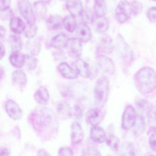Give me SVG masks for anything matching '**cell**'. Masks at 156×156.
Returning <instances> with one entry per match:
<instances>
[{
  "instance_id": "1",
  "label": "cell",
  "mask_w": 156,
  "mask_h": 156,
  "mask_svg": "<svg viewBox=\"0 0 156 156\" xmlns=\"http://www.w3.org/2000/svg\"><path fill=\"white\" fill-rule=\"evenodd\" d=\"M136 88L142 94L151 93L156 89V72L150 67L140 69L135 74Z\"/></svg>"
},
{
  "instance_id": "2",
  "label": "cell",
  "mask_w": 156,
  "mask_h": 156,
  "mask_svg": "<svg viewBox=\"0 0 156 156\" xmlns=\"http://www.w3.org/2000/svg\"><path fill=\"white\" fill-rule=\"evenodd\" d=\"M110 93V84L108 79L104 76L98 79L94 90V104L99 108H103L108 101Z\"/></svg>"
},
{
  "instance_id": "3",
  "label": "cell",
  "mask_w": 156,
  "mask_h": 156,
  "mask_svg": "<svg viewBox=\"0 0 156 156\" xmlns=\"http://www.w3.org/2000/svg\"><path fill=\"white\" fill-rule=\"evenodd\" d=\"M116 48L118 55L123 62L130 66L133 61V52L121 34H118L116 37Z\"/></svg>"
},
{
  "instance_id": "4",
  "label": "cell",
  "mask_w": 156,
  "mask_h": 156,
  "mask_svg": "<svg viewBox=\"0 0 156 156\" xmlns=\"http://www.w3.org/2000/svg\"><path fill=\"white\" fill-rule=\"evenodd\" d=\"M72 65L82 78L87 79H93L98 75V68L92 64L91 65L89 63L82 58H78L72 63Z\"/></svg>"
},
{
  "instance_id": "5",
  "label": "cell",
  "mask_w": 156,
  "mask_h": 156,
  "mask_svg": "<svg viewBox=\"0 0 156 156\" xmlns=\"http://www.w3.org/2000/svg\"><path fill=\"white\" fill-rule=\"evenodd\" d=\"M131 3L126 0L120 2L115 9L114 17L115 20L120 24L126 23L132 16Z\"/></svg>"
},
{
  "instance_id": "6",
  "label": "cell",
  "mask_w": 156,
  "mask_h": 156,
  "mask_svg": "<svg viewBox=\"0 0 156 156\" xmlns=\"http://www.w3.org/2000/svg\"><path fill=\"white\" fill-rule=\"evenodd\" d=\"M18 8L21 14L26 21L27 24H35L36 17L33 6L28 0H20L18 3Z\"/></svg>"
},
{
  "instance_id": "7",
  "label": "cell",
  "mask_w": 156,
  "mask_h": 156,
  "mask_svg": "<svg viewBox=\"0 0 156 156\" xmlns=\"http://www.w3.org/2000/svg\"><path fill=\"white\" fill-rule=\"evenodd\" d=\"M135 109L132 105L126 106L122 117V127L125 130H129L134 126L137 118Z\"/></svg>"
},
{
  "instance_id": "8",
  "label": "cell",
  "mask_w": 156,
  "mask_h": 156,
  "mask_svg": "<svg viewBox=\"0 0 156 156\" xmlns=\"http://www.w3.org/2000/svg\"><path fill=\"white\" fill-rule=\"evenodd\" d=\"M97 66L103 73L112 75L115 71V66L112 59L106 56L98 55L96 58Z\"/></svg>"
},
{
  "instance_id": "9",
  "label": "cell",
  "mask_w": 156,
  "mask_h": 156,
  "mask_svg": "<svg viewBox=\"0 0 156 156\" xmlns=\"http://www.w3.org/2000/svg\"><path fill=\"white\" fill-rule=\"evenodd\" d=\"M103 108L95 107L89 109L86 114L87 123L93 126H97L104 118V112Z\"/></svg>"
},
{
  "instance_id": "10",
  "label": "cell",
  "mask_w": 156,
  "mask_h": 156,
  "mask_svg": "<svg viewBox=\"0 0 156 156\" xmlns=\"http://www.w3.org/2000/svg\"><path fill=\"white\" fill-rule=\"evenodd\" d=\"M68 54L72 58H80L82 55V42L76 37L69 39L67 46Z\"/></svg>"
},
{
  "instance_id": "11",
  "label": "cell",
  "mask_w": 156,
  "mask_h": 156,
  "mask_svg": "<svg viewBox=\"0 0 156 156\" xmlns=\"http://www.w3.org/2000/svg\"><path fill=\"white\" fill-rule=\"evenodd\" d=\"M5 112L13 120L18 121L23 116V111L19 105L13 100H8L5 104Z\"/></svg>"
},
{
  "instance_id": "12",
  "label": "cell",
  "mask_w": 156,
  "mask_h": 156,
  "mask_svg": "<svg viewBox=\"0 0 156 156\" xmlns=\"http://www.w3.org/2000/svg\"><path fill=\"white\" fill-rule=\"evenodd\" d=\"M114 49V46L111 37L107 34L102 36L98 46V53L101 52L109 55L112 53Z\"/></svg>"
},
{
  "instance_id": "13",
  "label": "cell",
  "mask_w": 156,
  "mask_h": 156,
  "mask_svg": "<svg viewBox=\"0 0 156 156\" xmlns=\"http://www.w3.org/2000/svg\"><path fill=\"white\" fill-rule=\"evenodd\" d=\"M84 138L82 127L78 122H73L71 126V138L74 144L80 143Z\"/></svg>"
},
{
  "instance_id": "14",
  "label": "cell",
  "mask_w": 156,
  "mask_h": 156,
  "mask_svg": "<svg viewBox=\"0 0 156 156\" xmlns=\"http://www.w3.org/2000/svg\"><path fill=\"white\" fill-rule=\"evenodd\" d=\"M59 72L61 76L68 80H74L78 78V73L75 68L73 69L66 62H62L58 67Z\"/></svg>"
},
{
  "instance_id": "15",
  "label": "cell",
  "mask_w": 156,
  "mask_h": 156,
  "mask_svg": "<svg viewBox=\"0 0 156 156\" xmlns=\"http://www.w3.org/2000/svg\"><path fill=\"white\" fill-rule=\"evenodd\" d=\"M77 38L82 43H87L91 40L92 36L91 31L86 24L80 23L76 29Z\"/></svg>"
},
{
  "instance_id": "16",
  "label": "cell",
  "mask_w": 156,
  "mask_h": 156,
  "mask_svg": "<svg viewBox=\"0 0 156 156\" xmlns=\"http://www.w3.org/2000/svg\"><path fill=\"white\" fill-rule=\"evenodd\" d=\"M35 101L38 104L42 105H46L49 100V93L46 88L40 86L34 94Z\"/></svg>"
},
{
  "instance_id": "17",
  "label": "cell",
  "mask_w": 156,
  "mask_h": 156,
  "mask_svg": "<svg viewBox=\"0 0 156 156\" xmlns=\"http://www.w3.org/2000/svg\"><path fill=\"white\" fill-rule=\"evenodd\" d=\"M66 7L71 15L75 17L80 15L83 8L81 0H66Z\"/></svg>"
},
{
  "instance_id": "18",
  "label": "cell",
  "mask_w": 156,
  "mask_h": 156,
  "mask_svg": "<svg viewBox=\"0 0 156 156\" xmlns=\"http://www.w3.org/2000/svg\"><path fill=\"white\" fill-rule=\"evenodd\" d=\"M90 137L96 144H101L106 141L107 136L104 130L100 126H93L90 130Z\"/></svg>"
},
{
  "instance_id": "19",
  "label": "cell",
  "mask_w": 156,
  "mask_h": 156,
  "mask_svg": "<svg viewBox=\"0 0 156 156\" xmlns=\"http://www.w3.org/2000/svg\"><path fill=\"white\" fill-rule=\"evenodd\" d=\"M10 64L16 68H23L25 64V55L20 51H13L9 56Z\"/></svg>"
},
{
  "instance_id": "20",
  "label": "cell",
  "mask_w": 156,
  "mask_h": 156,
  "mask_svg": "<svg viewBox=\"0 0 156 156\" xmlns=\"http://www.w3.org/2000/svg\"><path fill=\"white\" fill-rule=\"evenodd\" d=\"M69 39V38L66 35L59 34L53 37L50 40V46L55 49L60 50L67 47Z\"/></svg>"
},
{
  "instance_id": "21",
  "label": "cell",
  "mask_w": 156,
  "mask_h": 156,
  "mask_svg": "<svg viewBox=\"0 0 156 156\" xmlns=\"http://www.w3.org/2000/svg\"><path fill=\"white\" fill-rule=\"evenodd\" d=\"M33 8L36 19L38 20L45 19L47 13V9L44 2L36 1L33 4Z\"/></svg>"
},
{
  "instance_id": "22",
  "label": "cell",
  "mask_w": 156,
  "mask_h": 156,
  "mask_svg": "<svg viewBox=\"0 0 156 156\" xmlns=\"http://www.w3.org/2000/svg\"><path fill=\"white\" fill-rule=\"evenodd\" d=\"M9 25L11 31L16 34H19L24 32L26 27L24 21L17 16H14L11 18Z\"/></svg>"
},
{
  "instance_id": "23",
  "label": "cell",
  "mask_w": 156,
  "mask_h": 156,
  "mask_svg": "<svg viewBox=\"0 0 156 156\" xmlns=\"http://www.w3.org/2000/svg\"><path fill=\"white\" fill-rule=\"evenodd\" d=\"M93 23L95 31L100 34H103L109 28V20L105 16L96 17L94 18Z\"/></svg>"
},
{
  "instance_id": "24",
  "label": "cell",
  "mask_w": 156,
  "mask_h": 156,
  "mask_svg": "<svg viewBox=\"0 0 156 156\" xmlns=\"http://www.w3.org/2000/svg\"><path fill=\"white\" fill-rule=\"evenodd\" d=\"M12 80L15 85L20 87H24L26 85L27 81L25 73L19 69H16L12 73Z\"/></svg>"
},
{
  "instance_id": "25",
  "label": "cell",
  "mask_w": 156,
  "mask_h": 156,
  "mask_svg": "<svg viewBox=\"0 0 156 156\" xmlns=\"http://www.w3.org/2000/svg\"><path fill=\"white\" fill-rule=\"evenodd\" d=\"M46 25L48 28L52 31L60 29L63 25V19L60 16L53 15L49 16L47 19Z\"/></svg>"
},
{
  "instance_id": "26",
  "label": "cell",
  "mask_w": 156,
  "mask_h": 156,
  "mask_svg": "<svg viewBox=\"0 0 156 156\" xmlns=\"http://www.w3.org/2000/svg\"><path fill=\"white\" fill-rule=\"evenodd\" d=\"M93 10L96 17L105 16L107 12V4L105 0H94Z\"/></svg>"
},
{
  "instance_id": "27",
  "label": "cell",
  "mask_w": 156,
  "mask_h": 156,
  "mask_svg": "<svg viewBox=\"0 0 156 156\" xmlns=\"http://www.w3.org/2000/svg\"><path fill=\"white\" fill-rule=\"evenodd\" d=\"M63 25L67 32L73 33L78 27L76 17L71 15L66 16L63 19Z\"/></svg>"
},
{
  "instance_id": "28",
  "label": "cell",
  "mask_w": 156,
  "mask_h": 156,
  "mask_svg": "<svg viewBox=\"0 0 156 156\" xmlns=\"http://www.w3.org/2000/svg\"><path fill=\"white\" fill-rule=\"evenodd\" d=\"M58 113L64 118H70L72 115V110L70 105L65 101L60 102L57 106Z\"/></svg>"
},
{
  "instance_id": "29",
  "label": "cell",
  "mask_w": 156,
  "mask_h": 156,
  "mask_svg": "<svg viewBox=\"0 0 156 156\" xmlns=\"http://www.w3.org/2000/svg\"><path fill=\"white\" fill-rule=\"evenodd\" d=\"M119 156H136L134 147L130 142L124 143L119 147Z\"/></svg>"
},
{
  "instance_id": "30",
  "label": "cell",
  "mask_w": 156,
  "mask_h": 156,
  "mask_svg": "<svg viewBox=\"0 0 156 156\" xmlns=\"http://www.w3.org/2000/svg\"><path fill=\"white\" fill-rule=\"evenodd\" d=\"M9 44L13 51H20L23 48V41L18 34H15L9 37Z\"/></svg>"
},
{
  "instance_id": "31",
  "label": "cell",
  "mask_w": 156,
  "mask_h": 156,
  "mask_svg": "<svg viewBox=\"0 0 156 156\" xmlns=\"http://www.w3.org/2000/svg\"><path fill=\"white\" fill-rule=\"evenodd\" d=\"M135 104L136 108L139 111L144 113L147 115L153 106L149 102L143 99H137L136 101Z\"/></svg>"
},
{
  "instance_id": "32",
  "label": "cell",
  "mask_w": 156,
  "mask_h": 156,
  "mask_svg": "<svg viewBox=\"0 0 156 156\" xmlns=\"http://www.w3.org/2000/svg\"><path fill=\"white\" fill-rule=\"evenodd\" d=\"M133 131L136 135L143 133L145 129V122L143 115H138L133 127Z\"/></svg>"
},
{
  "instance_id": "33",
  "label": "cell",
  "mask_w": 156,
  "mask_h": 156,
  "mask_svg": "<svg viewBox=\"0 0 156 156\" xmlns=\"http://www.w3.org/2000/svg\"><path fill=\"white\" fill-rule=\"evenodd\" d=\"M80 16L81 17L82 23H84L87 24L93 23L94 18L93 13L89 7H85L83 8Z\"/></svg>"
},
{
  "instance_id": "34",
  "label": "cell",
  "mask_w": 156,
  "mask_h": 156,
  "mask_svg": "<svg viewBox=\"0 0 156 156\" xmlns=\"http://www.w3.org/2000/svg\"><path fill=\"white\" fill-rule=\"evenodd\" d=\"M120 140L114 135H110L106 138V142L108 146L114 151H118L120 145Z\"/></svg>"
},
{
  "instance_id": "35",
  "label": "cell",
  "mask_w": 156,
  "mask_h": 156,
  "mask_svg": "<svg viewBox=\"0 0 156 156\" xmlns=\"http://www.w3.org/2000/svg\"><path fill=\"white\" fill-rule=\"evenodd\" d=\"M38 60L35 56L33 55H25V65L27 69L29 70H35L37 66Z\"/></svg>"
},
{
  "instance_id": "36",
  "label": "cell",
  "mask_w": 156,
  "mask_h": 156,
  "mask_svg": "<svg viewBox=\"0 0 156 156\" xmlns=\"http://www.w3.org/2000/svg\"><path fill=\"white\" fill-rule=\"evenodd\" d=\"M147 115L150 129L156 132V106H153Z\"/></svg>"
},
{
  "instance_id": "37",
  "label": "cell",
  "mask_w": 156,
  "mask_h": 156,
  "mask_svg": "<svg viewBox=\"0 0 156 156\" xmlns=\"http://www.w3.org/2000/svg\"><path fill=\"white\" fill-rule=\"evenodd\" d=\"M131 9H132V13L134 16H136L140 14L143 12V4L139 1L135 0L131 3Z\"/></svg>"
},
{
  "instance_id": "38",
  "label": "cell",
  "mask_w": 156,
  "mask_h": 156,
  "mask_svg": "<svg viewBox=\"0 0 156 156\" xmlns=\"http://www.w3.org/2000/svg\"><path fill=\"white\" fill-rule=\"evenodd\" d=\"M37 31V26L35 24L34 25L27 24L24 31L25 36L27 38L31 39L34 37L36 35Z\"/></svg>"
},
{
  "instance_id": "39",
  "label": "cell",
  "mask_w": 156,
  "mask_h": 156,
  "mask_svg": "<svg viewBox=\"0 0 156 156\" xmlns=\"http://www.w3.org/2000/svg\"><path fill=\"white\" fill-rule=\"evenodd\" d=\"M27 46L29 47V51L31 52L30 55L36 56L39 53L41 48V44L39 42L37 41L28 43Z\"/></svg>"
},
{
  "instance_id": "40",
  "label": "cell",
  "mask_w": 156,
  "mask_h": 156,
  "mask_svg": "<svg viewBox=\"0 0 156 156\" xmlns=\"http://www.w3.org/2000/svg\"><path fill=\"white\" fill-rule=\"evenodd\" d=\"M59 156H74L73 151L71 148L68 147H62L59 150Z\"/></svg>"
},
{
  "instance_id": "41",
  "label": "cell",
  "mask_w": 156,
  "mask_h": 156,
  "mask_svg": "<svg viewBox=\"0 0 156 156\" xmlns=\"http://www.w3.org/2000/svg\"><path fill=\"white\" fill-rule=\"evenodd\" d=\"M147 16L148 20L152 23H156V7H150L147 12Z\"/></svg>"
},
{
  "instance_id": "42",
  "label": "cell",
  "mask_w": 156,
  "mask_h": 156,
  "mask_svg": "<svg viewBox=\"0 0 156 156\" xmlns=\"http://www.w3.org/2000/svg\"><path fill=\"white\" fill-rule=\"evenodd\" d=\"M83 107L80 101H78L76 104L74 108V113L75 116L77 117H81L83 115Z\"/></svg>"
},
{
  "instance_id": "43",
  "label": "cell",
  "mask_w": 156,
  "mask_h": 156,
  "mask_svg": "<svg viewBox=\"0 0 156 156\" xmlns=\"http://www.w3.org/2000/svg\"><path fill=\"white\" fill-rule=\"evenodd\" d=\"M83 156H101V155L95 147H89L85 151Z\"/></svg>"
},
{
  "instance_id": "44",
  "label": "cell",
  "mask_w": 156,
  "mask_h": 156,
  "mask_svg": "<svg viewBox=\"0 0 156 156\" xmlns=\"http://www.w3.org/2000/svg\"><path fill=\"white\" fill-rule=\"evenodd\" d=\"M11 0H0V10L1 12L8 11L11 6Z\"/></svg>"
},
{
  "instance_id": "45",
  "label": "cell",
  "mask_w": 156,
  "mask_h": 156,
  "mask_svg": "<svg viewBox=\"0 0 156 156\" xmlns=\"http://www.w3.org/2000/svg\"><path fill=\"white\" fill-rule=\"evenodd\" d=\"M149 144L152 151L156 152V133L152 134L149 137Z\"/></svg>"
},
{
  "instance_id": "46",
  "label": "cell",
  "mask_w": 156,
  "mask_h": 156,
  "mask_svg": "<svg viewBox=\"0 0 156 156\" xmlns=\"http://www.w3.org/2000/svg\"><path fill=\"white\" fill-rule=\"evenodd\" d=\"M0 39H1V43L3 41H4L5 39V35H6V30L5 28L1 26V31H0Z\"/></svg>"
},
{
  "instance_id": "47",
  "label": "cell",
  "mask_w": 156,
  "mask_h": 156,
  "mask_svg": "<svg viewBox=\"0 0 156 156\" xmlns=\"http://www.w3.org/2000/svg\"><path fill=\"white\" fill-rule=\"evenodd\" d=\"M36 156H52L49 152L45 149H40L38 152Z\"/></svg>"
},
{
  "instance_id": "48",
  "label": "cell",
  "mask_w": 156,
  "mask_h": 156,
  "mask_svg": "<svg viewBox=\"0 0 156 156\" xmlns=\"http://www.w3.org/2000/svg\"><path fill=\"white\" fill-rule=\"evenodd\" d=\"M1 156H10L9 151L7 148H3L1 149Z\"/></svg>"
},
{
  "instance_id": "49",
  "label": "cell",
  "mask_w": 156,
  "mask_h": 156,
  "mask_svg": "<svg viewBox=\"0 0 156 156\" xmlns=\"http://www.w3.org/2000/svg\"><path fill=\"white\" fill-rule=\"evenodd\" d=\"M5 54V48L2 43H1V59H2Z\"/></svg>"
},
{
  "instance_id": "50",
  "label": "cell",
  "mask_w": 156,
  "mask_h": 156,
  "mask_svg": "<svg viewBox=\"0 0 156 156\" xmlns=\"http://www.w3.org/2000/svg\"><path fill=\"white\" fill-rule=\"evenodd\" d=\"M42 1L45 3L49 4L50 2V0H42Z\"/></svg>"
},
{
  "instance_id": "51",
  "label": "cell",
  "mask_w": 156,
  "mask_h": 156,
  "mask_svg": "<svg viewBox=\"0 0 156 156\" xmlns=\"http://www.w3.org/2000/svg\"><path fill=\"white\" fill-rule=\"evenodd\" d=\"M152 1H154V2H156V0H152Z\"/></svg>"
},
{
  "instance_id": "52",
  "label": "cell",
  "mask_w": 156,
  "mask_h": 156,
  "mask_svg": "<svg viewBox=\"0 0 156 156\" xmlns=\"http://www.w3.org/2000/svg\"><path fill=\"white\" fill-rule=\"evenodd\" d=\"M60 1H65V0H60Z\"/></svg>"
},
{
  "instance_id": "53",
  "label": "cell",
  "mask_w": 156,
  "mask_h": 156,
  "mask_svg": "<svg viewBox=\"0 0 156 156\" xmlns=\"http://www.w3.org/2000/svg\"><path fill=\"white\" fill-rule=\"evenodd\" d=\"M156 156L155 155H151V156Z\"/></svg>"
}]
</instances>
